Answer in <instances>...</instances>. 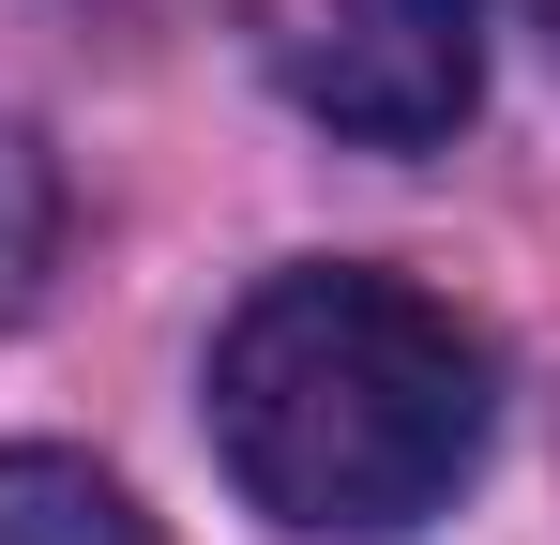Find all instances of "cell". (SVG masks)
<instances>
[{
    "label": "cell",
    "mask_w": 560,
    "mask_h": 545,
    "mask_svg": "<svg viewBox=\"0 0 560 545\" xmlns=\"http://www.w3.org/2000/svg\"><path fill=\"white\" fill-rule=\"evenodd\" d=\"M46 258H61V182H46V152L0 121V318L46 303Z\"/></svg>",
    "instance_id": "cell-4"
},
{
    "label": "cell",
    "mask_w": 560,
    "mask_h": 545,
    "mask_svg": "<svg viewBox=\"0 0 560 545\" xmlns=\"http://www.w3.org/2000/svg\"><path fill=\"white\" fill-rule=\"evenodd\" d=\"M0 545H152V515L92 454H0Z\"/></svg>",
    "instance_id": "cell-3"
},
{
    "label": "cell",
    "mask_w": 560,
    "mask_h": 545,
    "mask_svg": "<svg viewBox=\"0 0 560 545\" xmlns=\"http://www.w3.org/2000/svg\"><path fill=\"white\" fill-rule=\"evenodd\" d=\"M273 77L364 152H440L485 91V0H273Z\"/></svg>",
    "instance_id": "cell-2"
},
{
    "label": "cell",
    "mask_w": 560,
    "mask_h": 545,
    "mask_svg": "<svg viewBox=\"0 0 560 545\" xmlns=\"http://www.w3.org/2000/svg\"><path fill=\"white\" fill-rule=\"evenodd\" d=\"M500 425V363L440 288L364 258L258 272L212 334V454L303 545H394L455 515Z\"/></svg>",
    "instance_id": "cell-1"
},
{
    "label": "cell",
    "mask_w": 560,
    "mask_h": 545,
    "mask_svg": "<svg viewBox=\"0 0 560 545\" xmlns=\"http://www.w3.org/2000/svg\"><path fill=\"white\" fill-rule=\"evenodd\" d=\"M515 15H530V31H546V46H560V0H515Z\"/></svg>",
    "instance_id": "cell-5"
}]
</instances>
